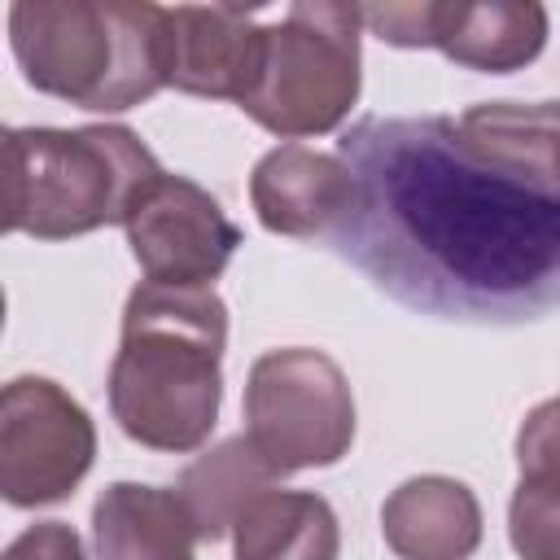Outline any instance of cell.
<instances>
[{
  "mask_svg": "<svg viewBox=\"0 0 560 560\" xmlns=\"http://www.w3.org/2000/svg\"><path fill=\"white\" fill-rule=\"evenodd\" d=\"M249 201L267 232L298 236V241L328 236L350 201V175L337 153L280 144L254 166Z\"/></svg>",
  "mask_w": 560,
  "mask_h": 560,
  "instance_id": "11",
  "label": "cell"
},
{
  "mask_svg": "<svg viewBox=\"0 0 560 560\" xmlns=\"http://www.w3.org/2000/svg\"><path fill=\"white\" fill-rule=\"evenodd\" d=\"M96 455V429L48 376H13L0 385V499L44 508L74 494Z\"/></svg>",
  "mask_w": 560,
  "mask_h": 560,
  "instance_id": "7",
  "label": "cell"
},
{
  "mask_svg": "<svg viewBox=\"0 0 560 560\" xmlns=\"http://www.w3.org/2000/svg\"><path fill=\"white\" fill-rule=\"evenodd\" d=\"M9 44L35 92L79 109H131L162 92V4L18 0Z\"/></svg>",
  "mask_w": 560,
  "mask_h": 560,
  "instance_id": "3",
  "label": "cell"
},
{
  "mask_svg": "<svg viewBox=\"0 0 560 560\" xmlns=\"http://www.w3.org/2000/svg\"><path fill=\"white\" fill-rule=\"evenodd\" d=\"M236 560H337L341 529L311 490H262L232 521Z\"/></svg>",
  "mask_w": 560,
  "mask_h": 560,
  "instance_id": "14",
  "label": "cell"
},
{
  "mask_svg": "<svg viewBox=\"0 0 560 560\" xmlns=\"http://www.w3.org/2000/svg\"><path fill=\"white\" fill-rule=\"evenodd\" d=\"M22 232L66 241L122 223L136 192L162 171L127 127H22Z\"/></svg>",
  "mask_w": 560,
  "mask_h": 560,
  "instance_id": "4",
  "label": "cell"
},
{
  "mask_svg": "<svg viewBox=\"0 0 560 560\" xmlns=\"http://www.w3.org/2000/svg\"><path fill=\"white\" fill-rule=\"evenodd\" d=\"M359 4L298 0L262 26V66L241 109L284 136H324L359 101Z\"/></svg>",
  "mask_w": 560,
  "mask_h": 560,
  "instance_id": "5",
  "label": "cell"
},
{
  "mask_svg": "<svg viewBox=\"0 0 560 560\" xmlns=\"http://www.w3.org/2000/svg\"><path fill=\"white\" fill-rule=\"evenodd\" d=\"M223 341L228 306L214 289L136 284L109 368L118 429L153 451H197L219 420Z\"/></svg>",
  "mask_w": 560,
  "mask_h": 560,
  "instance_id": "2",
  "label": "cell"
},
{
  "mask_svg": "<svg viewBox=\"0 0 560 560\" xmlns=\"http://www.w3.org/2000/svg\"><path fill=\"white\" fill-rule=\"evenodd\" d=\"M337 158L350 201L328 245L411 311L525 324L560 298L556 105L359 118Z\"/></svg>",
  "mask_w": 560,
  "mask_h": 560,
  "instance_id": "1",
  "label": "cell"
},
{
  "mask_svg": "<svg viewBox=\"0 0 560 560\" xmlns=\"http://www.w3.org/2000/svg\"><path fill=\"white\" fill-rule=\"evenodd\" d=\"M22 232V153L18 131L0 122V236Z\"/></svg>",
  "mask_w": 560,
  "mask_h": 560,
  "instance_id": "18",
  "label": "cell"
},
{
  "mask_svg": "<svg viewBox=\"0 0 560 560\" xmlns=\"http://www.w3.org/2000/svg\"><path fill=\"white\" fill-rule=\"evenodd\" d=\"M0 560H83V542L66 521H39L31 529H22Z\"/></svg>",
  "mask_w": 560,
  "mask_h": 560,
  "instance_id": "17",
  "label": "cell"
},
{
  "mask_svg": "<svg viewBox=\"0 0 560 560\" xmlns=\"http://www.w3.org/2000/svg\"><path fill=\"white\" fill-rule=\"evenodd\" d=\"M359 22L372 26L385 44L398 48H438L468 70L508 74L534 61L547 44V9L534 0H499V4H455V0H420V4H363Z\"/></svg>",
  "mask_w": 560,
  "mask_h": 560,
  "instance_id": "9",
  "label": "cell"
},
{
  "mask_svg": "<svg viewBox=\"0 0 560 560\" xmlns=\"http://www.w3.org/2000/svg\"><path fill=\"white\" fill-rule=\"evenodd\" d=\"M245 442L284 477L337 464L354 442V398L346 372L324 350H267L245 385Z\"/></svg>",
  "mask_w": 560,
  "mask_h": 560,
  "instance_id": "6",
  "label": "cell"
},
{
  "mask_svg": "<svg viewBox=\"0 0 560 560\" xmlns=\"http://www.w3.org/2000/svg\"><path fill=\"white\" fill-rule=\"evenodd\" d=\"M127 245L149 284L210 289L241 245V228L192 179L158 171L122 214Z\"/></svg>",
  "mask_w": 560,
  "mask_h": 560,
  "instance_id": "8",
  "label": "cell"
},
{
  "mask_svg": "<svg viewBox=\"0 0 560 560\" xmlns=\"http://www.w3.org/2000/svg\"><path fill=\"white\" fill-rule=\"evenodd\" d=\"M556 446H551V402L538 407L529 429H521V486L512 499V542L525 560H556Z\"/></svg>",
  "mask_w": 560,
  "mask_h": 560,
  "instance_id": "16",
  "label": "cell"
},
{
  "mask_svg": "<svg viewBox=\"0 0 560 560\" xmlns=\"http://www.w3.org/2000/svg\"><path fill=\"white\" fill-rule=\"evenodd\" d=\"M101 560H197V529L175 490L114 481L92 508Z\"/></svg>",
  "mask_w": 560,
  "mask_h": 560,
  "instance_id": "13",
  "label": "cell"
},
{
  "mask_svg": "<svg viewBox=\"0 0 560 560\" xmlns=\"http://www.w3.org/2000/svg\"><path fill=\"white\" fill-rule=\"evenodd\" d=\"M271 481H276V472L258 459V451L241 433V438H228L214 451H206L197 464H188L179 472L175 494L188 508L197 538H223L232 529V521L241 516V508L249 499H258Z\"/></svg>",
  "mask_w": 560,
  "mask_h": 560,
  "instance_id": "15",
  "label": "cell"
},
{
  "mask_svg": "<svg viewBox=\"0 0 560 560\" xmlns=\"http://www.w3.org/2000/svg\"><path fill=\"white\" fill-rule=\"evenodd\" d=\"M381 534L402 560H468L481 542V503L455 477H411L385 499Z\"/></svg>",
  "mask_w": 560,
  "mask_h": 560,
  "instance_id": "12",
  "label": "cell"
},
{
  "mask_svg": "<svg viewBox=\"0 0 560 560\" xmlns=\"http://www.w3.org/2000/svg\"><path fill=\"white\" fill-rule=\"evenodd\" d=\"M0 328H4V289H0Z\"/></svg>",
  "mask_w": 560,
  "mask_h": 560,
  "instance_id": "19",
  "label": "cell"
},
{
  "mask_svg": "<svg viewBox=\"0 0 560 560\" xmlns=\"http://www.w3.org/2000/svg\"><path fill=\"white\" fill-rule=\"evenodd\" d=\"M262 66V26L232 4L162 9V83L188 96L245 101Z\"/></svg>",
  "mask_w": 560,
  "mask_h": 560,
  "instance_id": "10",
  "label": "cell"
}]
</instances>
